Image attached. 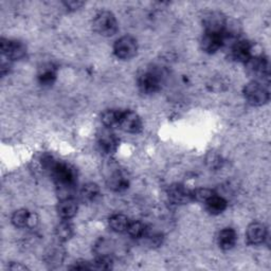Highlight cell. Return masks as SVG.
<instances>
[{
	"instance_id": "cell-28",
	"label": "cell",
	"mask_w": 271,
	"mask_h": 271,
	"mask_svg": "<svg viewBox=\"0 0 271 271\" xmlns=\"http://www.w3.org/2000/svg\"><path fill=\"white\" fill-rule=\"evenodd\" d=\"M113 267V261L107 256H101L94 262L91 263V269L97 270H108Z\"/></svg>"
},
{
	"instance_id": "cell-30",
	"label": "cell",
	"mask_w": 271,
	"mask_h": 271,
	"mask_svg": "<svg viewBox=\"0 0 271 271\" xmlns=\"http://www.w3.org/2000/svg\"><path fill=\"white\" fill-rule=\"evenodd\" d=\"M70 269H73V270H90L91 269V263H88V262H75L73 264V266L70 267Z\"/></svg>"
},
{
	"instance_id": "cell-15",
	"label": "cell",
	"mask_w": 271,
	"mask_h": 271,
	"mask_svg": "<svg viewBox=\"0 0 271 271\" xmlns=\"http://www.w3.org/2000/svg\"><path fill=\"white\" fill-rule=\"evenodd\" d=\"M99 147L103 154H114L118 148V140L114 134L103 132L101 135H99Z\"/></svg>"
},
{
	"instance_id": "cell-31",
	"label": "cell",
	"mask_w": 271,
	"mask_h": 271,
	"mask_svg": "<svg viewBox=\"0 0 271 271\" xmlns=\"http://www.w3.org/2000/svg\"><path fill=\"white\" fill-rule=\"evenodd\" d=\"M64 5L66 6V8H67L68 10L75 11V10H77V9L81 8V7L84 5V3H81V2H73V0H72V2H66V3H64Z\"/></svg>"
},
{
	"instance_id": "cell-20",
	"label": "cell",
	"mask_w": 271,
	"mask_h": 271,
	"mask_svg": "<svg viewBox=\"0 0 271 271\" xmlns=\"http://www.w3.org/2000/svg\"><path fill=\"white\" fill-rule=\"evenodd\" d=\"M123 111L118 109H107L102 114L101 121L106 127H114L119 125Z\"/></svg>"
},
{
	"instance_id": "cell-34",
	"label": "cell",
	"mask_w": 271,
	"mask_h": 271,
	"mask_svg": "<svg viewBox=\"0 0 271 271\" xmlns=\"http://www.w3.org/2000/svg\"><path fill=\"white\" fill-rule=\"evenodd\" d=\"M9 269L11 270H26L28 269L26 266L24 265H20V264H17V263H12L10 266H9Z\"/></svg>"
},
{
	"instance_id": "cell-10",
	"label": "cell",
	"mask_w": 271,
	"mask_h": 271,
	"mask_svg": "<svg viewBox=\"0 0 271 271\" xmlns=\"http://www.w3.org/2000/svg\"><path fill=\"white\" fill-rule=\"evenodd\" d=\"M121 130L130 133V134H138L142 130V121L138 114L135 111L127 110L122 114L120 123H119Z\"/></svg>"
},
{
	"instance_id": "cell-4",
	"label": "cell",
	"mask_w": 271,
	"mask_h": 271,
	"mask_svg": "<svg viewBox=\"0 0 271 271\" xmlns=\"http://www.w3.org/2000/svg\"><path fill=\"white\" fill-rule=\"evenodd\" d=\"M244 97L252 106H262L269 101V91L264 84L252 81L245 86Z\"/></svg>"
},
{
	"instance_id": "cell-3",
	"label": "cell",
	"mask_w": 271,
	"mask_h": 271,
	"mask_svg": "<svg viewBox=\"0 0 271 271\" xmlns=\"http://www.w3.org/2000/svg\"><path fill=\"white\" fill-rule=\"evenodd\" d=\"M93 28L100 35L109 37L117 33L118 22L113 13L109 11H102L94 17Z\"/></svg>"
},
{
	"instance_id": "cell-12",
	"label": "cell",
	"mask_w": 271,
	"mask_h": 271,
	"mask_svg": "<svg viewBox=\"0 0 271 271\" xmlns=\"http://www.w3.org/2000/svg\"><path fill=\"white\" fill-rule=\"evenodd\" d=\"M247 240L252 245L263 244L267 237V229L261 222H252L247 228Z\"/></svg>"
},
{
	"instance_id": "cell-22",
	"label": "cell",
	"mask_w": 271,
	"mask_h": 271,
	"mask_svg": "<svg viewBox=\"0 0 271 271\" xmlns=\"http://www.w3.org/2000/svg\"><path fill=\"white\" fill-rule=\"evenodd\" d=\"M100 195V187L97 183H87L81 190V198L85 202H92Z\"/></svg>"
},
{
	"instance_id": "cell-7",
	"label": "cell",
	"mask_w": 271,
	"mask_h": 271,
	"mask_svg": "<svg viewBox=\"0 0 271 271\" xmlns=\"http://www.w3.org/2000/svg\"><path fill=\"white\" fill-rule=\"evenodd\" d=\"M138 51L137 39L133 36L126 35L119 38L114 46L115 55L120 59H131Z\"/></svg>"
},
{
	"instance_id": "cell-8",
	"label": "cell",
	"mask_w": 271,
	"mask_h": 271,
	"mask_svg": "<svg viewBox=\"0 0 271 271\" xmlns=\"http://www.w3.org/2000/svg\"><path fill=\"white\" fill-rule=\"evenodd\" d=\"M3 54L10 60H19L27 54V47L19 40H11L3 38L0 43Z\"/></svg>"
},
{
	"instance_id": "cell-21",
	"label": "cell",
	"mask_w": 271,
	"mask_h": 271,
	"mask_svg": "<svg viewBox=\"0 0 271 271\" xmlns=\"http://www.w3.org/2000/svg\"><path fill=\"white\" fill-rule=\"evenodd\" d=\"M109 227L115 232H124L130 225V220L123 214H115L108 220Z\"/></svg>"
},
{
	"instance_id": "cell-14",
	"label": "cell",
	"mask_w": 271,
	"mask_h": 271,
	"mask_svg": "<svg viewBox=\"0 0 271 271\" xmlns=\"http://www.w3.org/2000/svg\"><path fill=\"white\" fill-rule=\"evenodd\" d=\"M77 202L73 198L65 197L62 198L57 204V214L62 219L68 220L75 216L77 212Z\"/></svg>"
},
{
	"instance_id": "cell-1",
	"label": "cell",
	"mask_w": 271,
	"mask_h": 271,
	"mask_svg": "<svg viewBox=\"0 0 271 271\" xmlns=\"http://www.w3.org/2000/svg\"><path fill=\"white\" fill-rule=\"evenodd\" d=\"M51 175L55 181L56 186L64 192L73 189L77 181V172L69 163L56 161L51 171Z\"/></svg>"
},
{
	"instance_id": "cell-5",
	"label": "cell",
	"mask_w": 271,
	"mask_h": 271,
	"mask_svg": "<svg viewBox=\"0 0 271 271\" xmlns=\"http://www.w3.org/2000/svg\"><path fill=\"white\" fill-rule=\"evenodd\" d=\"M161 73L156 69L148 70L138 77V87L142 93L152 94L161 88Z\"/></svg>"
},
{
	"instance_id": "cell-29",
	"label": "cell",
	"mask_w": 271,
	"mask_h": 271,
	"mask_svg": "<svg viewBox=\"0 0 271 271\" xmlns=\"http://www.w3.org/2000/svg\"><path fill=\"white\" fill-rule=\"evenodd\" d=\"M205 162L208 164V166L212 170H218L222 165V158L219 154L216 152H210L208 155H206L205 158Z\"/></svg>"
},
{
	"instance_id": "cell-33",
	"label": "cell",
	"mask_w": 271,
	"mask_h": 271,
	"mask_svg": "<svg viewBox=\"0 0 271 271\" xmlns=\"http://www.w3.org/2000/svg\"><path fill=\"white\" fill-rule=\"evenodd\" d=\"M9 60L10 59H8V61L3 60V64H2V75L3 76H5L6 74H8L10 72V70H11V64H10Z\"/></svg>"
},
{
	"instance_id": "cell-25",
	"label": "cell",
	"mask_w": 271,
	"mask_h": 271,
	"mask_svg": "<svg viewBox=\"0 0 271 271\" xmlns=\"http://www.w3.org/2000/svg\"><path fill=\"white\" fill-rule=\"evenodd\" d=\"M126 231L134 238H141L145 235L148 229L145 225H143L141 221H134V222H130Z\"/></svg>"
},
{
	"instance_id": "cell-26",
	"label": "cell",
	"mask_w": 271,
	"mask_h": 271,
	"mask_svg": "<svg viewBox=\"0 0 271 271\" xmlns=\"http://www.w3.org/2000/svg\"><path fill=\"white\" fill-rule=\"evenodd\" d=\"M62 260H64V251H61L58 248H52L50 249L49 252L47 253L46 261H47V264L50 265L51 267L60 265Z\"/></svg>"
},
{
	"instance_id": "cell-2",
	"label": "cell",
	"mask_w": 271,
	"mask_h": 271,
	"mask_svg": "<svg viewBox=\"0 0 271 271\" xmlns=\"http://www.w3.org/2000/svg\"><path fill=\"white\" fill-rule=\"evenodd\" d=\"M247 73L253 78L254 82L264 84L269 79V62L268 59L262 54H254L246 62Z\"/></svg>"
},
{
	"instance_id": "cell-11",
	"label": "cell",
	"mask_w": 271,
	"mask_h": 271,
	"mask_svg": "<svg viewBox=\"0 0 271 271\" xmlns=\"http://www.w3.org/2000/svg\"><path fill=\"white\" fill-rule=\"evenodd\" d=\"M231 52L235 60L246 64L254 55L253 45L248 40L238 39L235 44L232 45Z\"/></svg>"
},
{
	"instance_id": "cell-18",
	"label": "cell",
	"mask_w": 271,
	"mask_h": 271,
	"mask_svg": "<svg viewBox=\"0 0 271 271\" xmlns=\"http://www.w3.org/2000/svg\"><path fill=\"white\" fill-rule=\"evenodd\" d=\"M206 210L213 215H218L227 209V200L216 194H214L208 201H205Z\"/></svg>"
},
{
	"instance_id": "cell-27",
	"label": "cell",
	"mask_w": 271,
	"mask_h": 271,
	"mask_svg": "<svg viewBox=\"0 0 271 271\" xmlns=\"http://www.w3.org/2000/svg\"><path fill=\"white\" fill-rule=\"evenodd\" d=\"M193 194V200L199 201V202H205L208 201L215 193L214 191L211 189H206V187H201V189H196L192 191Z\"/></svg>"
},
{
	"instance_id": "cell-24",
	"label": "cell",
	"mask_w": 271,
	"mask_h": 271,
	"mask_svg": "<svg viewBox=\"0 0 271 271\" xmlns=\"http://www.w3.org/2000/svg\"><path fill=\"white\" fill-rule=\"evenodd\" d=\"M30 217V212L25 209L15 211L12 215V222L15 227L25 228L28 226V220Z\"/></svg>"
},
{
	"instance_id": "cell-16",
	"label": "cell",
	"mask_w": 271,
	"mask_h": 271,
	"mask_svg": "<svg viewBox=\"0 0 271 271\" xmlns=\"http://www.w3.org/2000/svg\"><path fill=\"white\" fill-rule=\"evenodd\" d=\"M56 68L52 64H46L38 71V82L41 86H52L56 79Z\"/></svg>"
},
{
	"instance_id": "cell-23",
	"label": "cell",
	"mask_w": 271,
	"mask_h": 271,
	"mask_svg": "<svg viewBox=\"0 0 271 271\" xmlns=\"http://www.w3.org/2000/svg\"><path fill=\"white\" fill-rule=\"evenodd\" d=\"M55 234L60 242H67L73 235V227L68 221H62L56 227Z\"/></svg>"
},
{
	"instance_id": "cell-6",
	"label": "cell",
	"mask_w": 271,
	"mask_h": 271,
	"mask_svg": "<svg viewBox=\"0 0 271 271\" xmlns=\"http://www.w3.org/2000/svg\"><path fill=\"white\" fill-rule=\"evenodd\" d=\"M227 22L226 16L218 11H209L202 16V25L208 33L222 34Z\"/></svg>"
},
{
	"instance_id": "cell-32",
	"label": "cell",
	"mask_w": 271,
	"mask_h": 271,
	"mask_svg": "<svg viewBox=\"0 0 271 271\" xmlns=\"http://www.w3.org/2000/svg\"><path fill=\"white\" fill-rule=\"evenodd\" d=\"M38 224V216L35 213H30V217L28 220V228H34Z\"/></svg>"
},
{
	"instance_id": "cell-17",
	"label": "cell",
	"mask_w": 271,
	"mask_h": 271,
	"mask_svg": "<svg viewBox=\"0 0 271 271\" xmlns=\"http://www.w3.org/2000/svg\"><path fill=\"white\" fill-rule=\"evenodd\" d=\"M236 232L231 228H226L221 230L218 234L217 242L221 249L229 250L234 247L236 243Z\"/></svg>"
},
{
	"instance_id": "cell-9",
	"label": "cell",
	"mask_w": 271,
	"mask_h": 271,
	"mask_svg": "<svg viewBox=\"0 0 271 271\" xmlns=\"http://www.w3.org/2000/svg\"><path fill=\"white\" fill-rule=\"evenodd\" d=\"M168 195L170 200L175 204H185L193 200L192 191L180 183L171 185L168 191Z\"/></svg>"
},
{
	"instance_id": "cell-13",
	"label": "cell",
	"mask_w": 271,
	"mask_h": 271,
	"mask_svg": "<svg viewBox=\"0 0 271 271\" xmlns=\"http://www.w3.org/2000/svg\"><path fill=\"white\" fill-rule=\"evenodd\" d=\"M222 45H224V40H222L221 34L208 33V32H205L204 35L201 38L202 50L209 54H212L218 51L222 47Z\"/></svg>"
},
{
	"instance_id": "cell-19",
	"label": "cell",
	"mask_w": 271,
	"mask_h": 271,
	"mask_svg": "<svg viewBox=\"0 0 271 271\" xmlns=\"http://www.w3.org/2000/svg\"><path fill=\"white\" fill-rule=\"evenodd\" d=\"M108 186L116 191V192H121V191L126 190L130 185L129 179L122 172H116L108 178Z\"/></svg>"
}]
</instances>
